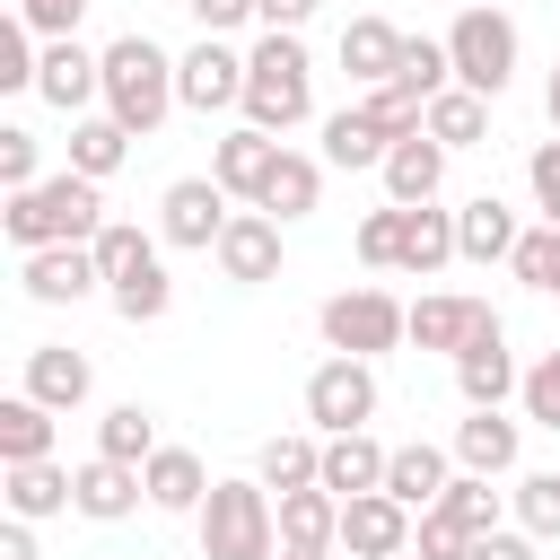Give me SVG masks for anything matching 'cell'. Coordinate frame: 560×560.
<instances>
[{
    "label": "cell",
    "instance_id": "cell-38",
    "mask_svg": "<svg viewBox=\"0 0 560 560\" xmlns=\"http://www.w3.org/2000/svg\"><path fill=\"white\" fill-rule=\"evenodd\" d=\"M508 271L534 289V298H560V228L542 219V228H525L516 236V254H508Z\"/></svg>",
    "mask_w": 560,
    "mask_h": 560
},
{
    "label": "cell",
    "instance_id": "cell-29",
    "mask_svg": "<svg viewBox=\"0 0 560 560\" xmlns=\"http://www.w3.org/2000/svg\"><path fill=\"white\" fill-rule=\"evenodd\" d=\"M131 140H140V131H131V122H114V114H70V166H79V175H96V184L131 158Z\"/></svg>",
    "mask_w": 560,
    "mask_h": 560
},
{
    "label": "cell",
    "instance_id": "cell-10",
    "mask_svg": "<svg viewBox=\"0 0 560 560\" xmlns=\"http://www.w3.org/2000/svg\"><path fill=\"white\" fill-rule=\"evenodd\" d=\"M411 508L394 499V490H359V499H341V551L350 560H394V551H411Z\"/></svg>",
    "mask_w": 560,
    "mask_h": 560
},
{
    "label": "cell",
    "instance_id": "cell-34",
    "mask_svg": "<svg viewBox=\"0 0 560 560\" xmlns=\"http://www.w3.org/2000/svg\"><path fill=\"white\" fill-rule=\"evenodd\" d=\"M254 472L271 481V490H306V481H324V438H262V455H254Z\"/></svg>",
    "mask_w": 560,
    "mask_h": 560
},
{
    "label": "cell",
    "instance_id": "cell-1",
    "mask_svg": "<svg viewBox=\"0 0 560 560\" xmlns=\"http://www.w3.org/2000/svg\"><path fill=\"white\" fill-rule=\"evenodd\" d=\"M0 228H9V245H18V254H35V245H88V236L105 228V192H96V175L61 166V175H44V184L9 192Z\"/></svg>",
    "mask_w": 560,
    "mask_h": 560
},
{
    "label": "cell",
    "instance_id": "cell-15",
    "mask_svg": "<svg viewBox=\"0 0 560 560\" xmlns=\"http://www.w3.org/2000/svg\"><path fill=\"white\" fill-rule=\"evenodd\" d=\"M271 166H280V131H262V122H236V131L210 149V175H219L236 201H262Z\"/></svg>",
    "mask_w": 560,
    "mask_h": 560
},
{
    "label": "cell",
    "instance_id": "cell-43",
    "mask_svg": "<svg viewBox=\"0 0 560 560\" xmlns=\"http://www.w3.org/2000/svg\"><path fill=\"white\" fill-rule=\"evenodd\" d=\"M411 551H420V560H472V525H455L446 508H420V525H411Z\"/></svg>",
    "mask_w": 560,
    "mask_h": 560
},
{
    "label": "cell",
    "instance_id": "cell-48",
    "mask_svg": "<svg viewBox=\"0 0 560 560\" xmlns=\"http://www.w3.org/2000/svg\"><path fill=\"white\" fill-rule=\"evenodd\" d=\"M79 9H88V0H18V18H26L35 35H79Z\"/></svg>",
    "mask_w": 560,
    "mask_h": 560
},
{
    "label": "cell",
    "instance_id": "cell-45",
    "mask_svg": "<svg viewBox=\"0 0 560 560\" xmlns=\"http://www.w3.org/2000/svg\"><path fill=\"white\" fill-rule=\"evenodd\" d=\"M0 184H9V192L44 184V149H35V131H18V122H0Z\"/></svg>",
    "mask_w": 560,
    "mask_h": 560
},
{
    "label": "cell",
    "instance_id": "cell-19",
    "mask_svg": "<svg viewBox=\"0 0 560 560\" xmlns=\"http://www.w3.org/2000/svg\"><path fill=\"white\" fill-rule=\"evenodd\" d=\"M0 499H9V516L44 525V516L79 508V481H70V472H61L52 455H35V464H0Z\"/></svg>",
    "mask_w": 560,
    "mask_h": 560
},
{
    "label": "cell",
    "instance_id": "cell-22",
    "mask_svg": "<svg viewBox=\"0 0 560 560\" xmlns=\"http://www.w3.org/2000/svg\"><path fill=\"white\" fill-rule=\"evenodd\" d=\"M332 542H341V499L324 481L280 490V551H332Z\"/></svg>",
    "mask_w": 560,
    "mask_h": 560
},
{
    "label": "cell",
    "instance_id": "cell-7",
    "mask_svg": "<svg viewBox=\"0 0 560 560\" xmlns=\"http://www.w3.org/2000/svg\"><path fill=\"white\" fill-rule=\"evenodd\" d=\"M236 192L219 184V175H175L166 192H158V236L175 245V254H219V236H228V210Z\"/></svg>",
    "mask_w": 560,
    "mask_h": 560
},
{
    "label": "cell",
    "instance_id": "cell-27",
    "mask_svg": "<svg viewBox=\"0 0 560 560\" xmlns=\"http://www.w3.org/2000/svg\"><path fill=\"white\" fill-rule=\"evenodd\" d=\"M481 324H490V298H420V306H411V341H420V350H446V359H455Z\"/></svg>",
    "mask_w": 560,
    "mask_h": 560
},
{
    "label": "cell",
    "instance_id": "cell-11",
    "mask_svg": "<svg viewBox=\"0 0 560 560\" xmlns=\"http://www.w3.org/2000/svg\"><path fill=\"white\" fill-rule=\"evenodd\" d=\"M35 96H44V105H61V114H88V96H105V52H88L79 35H44Z\"/></svg>",
    "mask_w": 560,
    "mask_h": 560
},
{
    "label": "cell",
    "instance_id": "cell-9",
    "mask_svg": "<svg viewBox=\"0 0 560 560\" xmlns=\"http://www.w3.org/2000/svg\"><path fill=\"white\" fill-rule=\"evenodd\" d=\"M525 385V368H516V350H508V332H499V315L455 350V394H464V411H499L508 394Z\"/></svg>",
    "mask_w": 560,
    "mask_h": 560
},
{
    "label": "cell",
    "instance_id": "cell-16",
    "mask_svg": "<svg viewBox=\"0 0 560 560\" xmlns=\"http://www.w3.org/2000/svg\"><path fill=\"white\" fill-rule=\"evenodd\" d=\"M70 481H79V516H88V525H122V516L149 499V472H140V464H114V455H88Z\"/></svg>",
    "mask_w": 560,
    "mask_h": 560
},
{
    "label": "cell",
    "instance_id": "cell-52",
    "mask_svg": "<svg viewBox=\"0 0 560 560\" xmlns=\"http://www.w3.org/2000/svg\"><path fill=\"white\" fill-rule=\"evenodd\" d=\"M0 560H35V534H26V516H9V525H0Z\"/></svg>",
    "mask_w": 560,
    "mask_h": 560
},
{
    "label": "cell",
    "instance_id": "cell-46",
    "mask_svg": "<svg viewBox=\"0 0 560 560\" xmlns=\"http://www.w3.org/2000/svg\"><path fill=\"white\" fill-rule=\"evenodd\" d=\"M35 61H44V52H35V26L9 18V26H0V88H35Z\"/></svg>",
    "mask_w": 560,
    "mask_h": 560
},
{
    "label": "cell",
    "instance_id": "cell-14",
    "mask_svg": "<svg viewBox=\"0 0 560 560\" xmlns=\"http://www.w3.org/2000/svg\"><path fill=\"white\" fill-rule=\"evenodd\" d=\"M219 271H228L236 289H262V280H280V219H271L262 201L228 219V236H219Z\"/></svg>",
    "mask_w": 560,
    "mask_h": 560
},
{
    "label": "cell",
    "instance_id": "cell-50",
    "mask_svg": "<svg viewBox=\"0 0 560 560\" xmlns=\"http://www.w3.org/2000/svg\"><path fill=\"white\" fill-rule=\"evenodd\" d=\"M184 9H192V26H201V35H228V26H245V18H254V0H184Z\"/></svg>",
    "mask_w": 560,
    "mask_h": 560
},
{
    "label": "cell",
    "instance_id": "cell-31",
    "mask_svg": "<svg viewBox=\"0 0 560 560\" xmlns=\"http://www.w3.org/2000/svg\"><path fill=\"white\" fill-rule=\"evenodd\" d=\"M385 131L359 114V105H341V114H324V166H385Z\"/></svg>",
    "mask_w": 560,
    "mask_h": 560
},
{
    "label": "cell",
    "instance_id": "cell-42",
    "mask_svg": "<svg viewBox=\"0 0 560 560\" xmlns=\"http://www.w3.org/2000/svg\"><path fill=\"white\" fill-rule=\"evenodd\" d=\"M438 508H446L455 525H472V534H490V525H499V490H490V472H455Z\"/></svg>",
    "mask_w": 560,
    "mask_h": 560
},
{
    "label": "cell",
    "instance_id": "cell-44",
    "mask_svg": "<svg viewBox=\"0 0 560 560\" xmlns=\"http://www.w3.org/2000/svg\"><path fill=\"white\" fill-rule=\"evenodd\" d=\"M516 402H525V420H542V429H560V341L525 368V385H516Z\"/></svg>",
    "mask_w": 560,
    "mask_h": 560
},
{
    "label": "cell",
    "instance_id": "cell-32",
    "mask_svg": "<svg viewBox=\"0 0 560 560\" xmlns=\"http://www.w3.org/2000/svg\"><path fill=\"white\" fill-rule=\"evenodd\" d=\"M315 201H324V166L298 158V149H280V166H271V184H262V210H271V219H306Z\"/></svg>",
    "mask_w": 560,
    "mask_h": 560
},
{
    "label": "cell",
    "instance_id": "cell-18",
    "mask_svg": "<svg viewBox=\"0 0 560 560\" xmlns=\"http://www.w3.org/2000/svg\"><path fill=\"white\" fill-rule=\"evenodd\" d=\"M26 394H35V402H52V411H79V402L96 394L88 350H70V341H35V350H26Z\"/></svg>",
    "mask_w": 560,
    "mask_h": 560
},
{
    "label": "cell",
    "instance_id": "cell-39",
    "mask_svg": "<svg viewBox=\"0 0 560 560\" xmlns=\"http://www.w3.org/2000/svg\"><path fill=\"white\" fill-rule=\"evenodd\" d=\"M411 96H438L455 88V61H446V35H402V70H394Z\"/></svg>",
    "mask_w": 560,
    "mask_h": 560
},
{
    "label": "cell",
    "instance_id": "cell-54",
    "mask_svg": "<svg viewBox=\"0 0 560 560\" xmlns=\"http://www.w3.org/2000/svg\"><path fill=\"white\" fill-rule=\"evenodd\" d=\"M280 560H332V551H280Z\"/></svg>",
    "mask_w": 560,
    "mask_h": 560
},
{
    "label": "cell",
    "instance_id": "cell-35",
    "mask_svg": "<svg viewBox=\"0 0 560 560\" xmlns=\"http://www.w3.org/2000/svg\"><path fill=\"white\" fill-rule=\"evenodd\" d=\"M481 131H490V96H472V88H438V96H429V140L472 149Z\"/></svg>",
    "mask_w": 560,
    "mask_h": 560
},
{
    "label": "cell",
    "instance_id": "cell-2",
    "mask_svg": "<svg viewBox=\"0 0 560 560\" xmlns=\"http://www.w3.org/2000/svg\"><path fill=\"white\" fill-rule=\"evenodd\" d=\"M201 560H280V490L254 481H210L201 499Z\"/></svg>",
    "mask_w": 560,
    "mask_h": 560
},
{
    "label": "cell",
    "instance_id": "cell-4",
    "mask_svg": "<svg viewBox=\"0 0 560 560\" xmlns=\"http://www.w3.org/2000/svg\"><path fill=\"white\" fill-rule=\"evenodd\" d=\"M175 105H184V96H175V52L149 44V35H114V44H105V114L149 140Z\"/></svg>",
    "mask_w": 560,
    "mask_h": 560
},
{
    "label": "cell",
    "instance_id": "cell-24",
    "mask_svg": "<svg viewBox=\"0 0 560 560\" xmlns=\"http://www.w3.org/2000/svg\"><path fill=\"white\" fill-rule=\"evenodd\" d=\"M446 464H455L446 446H429V438H411V446H394V464H385V490H394V499H402V508L420 516V508H438V499H446V481H455Z\"/></svg>",
    "mask_w": 560,
    "mask_h": 560
},
{
    "label": "cell",
    "instance_id": "cell-49",
    "mask_svg": "<svg viewBox=\"0 0 560 560\" xmlns=\"http://www.w3.org/2000/svg\"><path fill=\"white\" fill-rule=\"evenodd\" d=\"M472 560H534V534L525 525H490V534H472Z\"/></svg>",
    "mask_w": 560,
    "mask_h": 560
},
{
    "label": "cell",
    "instance_id": "cell-17",
    "mask_svg": "<svg viewBox=\"0 0 560 560\" xmlns=\"http://www.w3.org/2000/svg\"><path fill=\"white\" fill-rule=\"evenodd\" d=\"M385 201H402V210H420V201H438V184H446V140H429V131H411V140H394L385 149Z\"/></svg>",
    "mask_w": 560,
    "mask_h": 560
},
{
    "label": "cell",
    "instance_id": "cell-21",
    "mask_svg": "<svg viewBox=\"0 0 560 560\" xmlns=\"http://www.w3.org/2000/svg\"><path fill=\"white\" fill-rule=\"evenodd\" d=\"M385 464H394V446H376L368 429H341V438H324V490H332V499L385 490Z\"/></svg>",
    "mask_w": 560,
    "mask_h": 560
},
{
    "label": "cell",
    "instance_id": "cell-51",
    "mask_svg": "<svg viewBox=\"0 0 560 560\" xmlns=\"http://www.w3.org/2000/svg\"><path fill=\"white\" fill-rule=\"evenodd\" d=\"M315 9H324V0H254V18H262V26H289V35H298Z\"/></svg>",
    "mask_w": 560,
    "mask_h": 560
},
{
    "label": "cell",
    "instance_id": "cell-20",
    "mask_svg": "<svg viewBox=\"0 0 560 560\" xmlns=\"http://www.w3.org/2000/svg\"><path fill=\"white\" fill-rule=\"evenodd\" d=\"M516 236H525V228H516V210H508L499 192H472V201L455 210V254H464V262H508Z\"/></svg>",
    "mask_w": 560,
    "mask_h": 560
},
{
    "label": "cell",
    "instance_id": "cell-5",
    "mask_svg": "<svg viewBox=\"0 0 560 560\" xmlns=\"http://www.w3.org/2000/svg\"><path fill=\"white\" fill-rule=\"evenodd\" d=\"M446 61H455V88L499 96V88L516 79V18H508V9H455Z\"/></svg>",
    "mask_w": 560,
    "mask_h": 560
},
{
    "label": "cell",
    "instance_id": "cell-25",
    "mask_svg": "<svg viewBox=\"0 0 560 560\" xmlns=\"http://www.w3.org/2000/svg\"><path fill=\"white\" fill-rule=\"evenodd\" d=\"M140 472H149V508H166V516H201L210 472H201V455H192V446H158Z\"/></svg>",
    "mask_w": 560,
    "mask_h": 560
},
{
    "label": "cell",
    "instance_id": "cell-30",
    "mask_svg": "<svg viewBox=\"0 0 560 560\" xmlns=\"http://www.w3.org/2000/svg\"><path fill=\"white\" fill-rule=\"evenodd\" d=\"M35 455H52V402H35L18 385L0 402V464H35Z\"/></svg>",
    "mask_w": 560,
    "mask_h": 560
},
{
    "label": "cell",
    "instance_id": "cell-36",
    "mask_svg": "<svg viewBox=\"0 0 560 560\" xmlns=\"http://www.w3.org/2000/svg\"><path fill=\"white\" fill-rule=\"evenodd\" d=\"M88 245H96V271H105V289H114V280H131L140 262H158V245H166V236L131 228V219H105V228H96Z\"/></svg>",
    "mask_w": 560,
    "mask_h": 560
},
{
    "label": "cell",
    "instance_id": "cell-55",
    "mask_svg": "<svg viewBox=\"0 0 560 560\" xmlns=\"http://www.w3.org/2000/svg\"><path fill=\"white\" fill-rule=\"evenodd\" d=\"M455 9H499V0H455Z\"/></svg>",
    "mask_w": 560,
    "mask_h": 560
},
{
    "label": "cell",
    "instance_id": "cell-33",
    "mask_svg": "<svg viewBox=\"0 0 560 560\" xmlns=\"http://www.w3.org/2000/svg\"><path fill=\"white\" fill-rule=\"evenodd\" d=\"M96 455H114V464H149V455H158V411H149V402H114V411L96 420Z\"/></svg>",
    "mask_w": 560,
    "mask_h": 560
},
{
    "label": "cell",
    "instance_id": "cell-53",
    "mask_svg": "<svg viewBox=\"0 0 560 560\" xmlns=\"http://www.w3.org/2000/svg\"><path fill=\"white\" fill-rule=\"evenodd\" d=\"M542 114H551V131H560V61H551V79H542Z\"/></svg>",
    "mask_w": 560,
    "mask_h": 560
},
{
    "label": "cell",
    "instance_id": "cell-12",
    "mask_svg": "<svg viewBox=\"0 0 560 560\" xmlns=\"http://www.w3.org/2000/svg\"><path fill=\"white\" fill-rule=\"evenodd\" d=\"M175 96H184L192 114H228V105H245V52H228L219 35H201V44L175 61Z\"/></svg>",
    "mask_w": 560,
    "mask_h": 560
},
{
    "label": "cell",
    "instance_id": "cell-40",
    "mask_svg": "<svg viewBox=\"0 0 560 560\" xmlns=\"http://www.w3.org/2000/svg\"><path fill=\"white\" fill-rule=\"evenodd\" d=\"M516 525L534 542H560V472H516Z\"/></svg>",
    "mask_w": 560,
    "mask_h": 560
},
{
    "label": "cell",
    "instance_id": "cell-47",
    "mask_svg": "<svg viewBox=\"0 0 560 560\" xmlns=\"http://www.w3.org/2000/svg\"><path fill=\"white\" fill-rule=\"evenodd\" d=\"M525 184H534V201H542V219L560 228V140H542V149L525 158Z\"/></svg>",
    "mask_w": 560,
    "mask_h": 560
},
{
    "label": "cell",
    "instance_id": "cell-8",
    "mask_svg": "<svg viewBox=\"0 0 560 560\" xmlns=\"http://www.w3.org/2000/svg\"><path fill=\"white\" fill-rule=\"evenodd\" d=\"M306 420H315L324 438L368 429V420H376V368H368V359H350V350H332V359L306 376Z\"/></svg>",
    "mask_w": 560,
    "mask_h": 560
},
{
    "label": "cell",
    "instance_id": "cell-41",
    "mask_svg": "<svg viewBox=\"0 0 560 560\" xmlns=\"http://www.w3.org/2000/svg\"><path fill=\"white\" fill-rule=\"evenodd\" d=\"M350 245H359V262H368V271H394V262H402V201H385V210H368Z\"/></svg>",
    "mask_w": 560,
    "mask_h": 560
},
{
    "label": "cell",
    "instance_id": "cell-13",
    "mask_svg": "<svg viewBox=\"0 0 560 560\" xmlns=\"http://www.w3.org/2000/svg\"><path fill=\"white\" fill-rule=\"evenodd\" d=\"M96 280H105L96 271V245H35V254H18V289L35 306H79Z\"/></svg>",
    "mask_w": 560,
    "mask_h": 560
},
{
    "label": "cell",
    "instance_id": "cell-23",
    "mask_svg": "<svg viewBox=\"0 0 560 560\" xmlns=\"http://www.w3.org/2000/svg\"><path fill=\"white\" fill-rule=\"evenodd\" d=\"M516 446H525V438H516L508 411H464V420H455V464H464V472H490V481H499V472H516Z\"/></svg>",
    "mask_w": 560,
    "mask_h": 560
},
{
    "label": "cell",
    "instance_id": "cell-6",
    "mask_svg": "<svg viewBox=\"0 0 560 560\" xmlns=\"http://www.w3.org/2000/svg\"><path fill=\"white\" fill-rule=\"evenodd\" d=\"M315 324H324V341L350 350V359H385L394 341H411V306L385 298V289H341V298H324Z\"/></svg>",
    "mask_w": 560,
    "mask_h": 560
},
{
    "label": "cell",
    "instance_id": "cell-28",
    "mask_svg": "<svg viewBox=\"0 0 560 560\" xmlns=\"http://www.w3.org/2000/svg\"><path fill=\"white\" fill-rule=\"evenodd\" d=\"M341 70H350L359 88L394 79V70H402V26H385V18H350V26H341Z\"/></svg>",
    "mask_w": 560,
    "mask_h": 560
},
{
    "label": "cell",
    "instance_id": "cell-26",
    "mask_svg": "<svg viewBox=\"0 0 560 560\" xmlns=\"http://www.w3.org/2000/svg\"><path fill=\"white\" fill-rule=\"evenodd\" d=\"M446 262H464V254H455V210H438V201L402 210V262H394V271L429 280V271H446Z\"/></svg>",
    "mask_w": 560,
    "mask_h": 560
},
{
    "label": "cell",
    "instance_id": "cell-3",
    "mask_svg": "<svg viewBox=\"0 0 560 560\" xmlns=\"http://www.w3.org/2000/svg\"><path fill=\"white\" fill-rule=\"evenodd\" d=\"M315 114V61L289 26H262V44L245 52V122L262 131H298Z\"/></svg>",
    "mask_w": 560,
    "mask_h": 560
},
{
    "label": "cell",
    "instance_id": "cell-37",
    "mask_svg": "<svg viewBox=\"0 0 560 560\" xmlns=\"http://www.w3.org/2000/svg\"><path fill=\"white\" fill-rule=\"evenodd\" d=\"M105 298H114V315H122V324H158V315L175 306V280H166V262H140V271H131V280H114Z\"/></svg>",
    "mask_w": 560,
    "mask_h": 560
}]
</instances>
